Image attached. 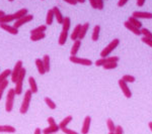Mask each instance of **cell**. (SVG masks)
I'll return each mask as SVG.
<instances>
[{"mask_svg":"<svg viewBox=\"0 0 152 134\" xmlns=\"http://www.w3.org/2000/svg\"><path fill=\"white\" fill-rule=\"evenodd\" d=\"M54 18H55V16H54L53 9H49L47 12V16H46V25H52Z\"/></svg>","mask_w":152,"mask_h":134,"instance_id":"22","label":"cell"},{"mask_svg":"<svg viewBox=\"0 0 152 134\" xmlns=\"http://www.w3.org/2000/svg\"><path fill=\"white\" fill-rule=\"evenodd\" d=\"M44 100H45L46 104H47V106L51 109V110H54V109H56V103L53 101L52 99H50L49 97H46V98L44 99Z\"/></svg>","mask_w":152,"mask_h":134,"instance_id":"35","label":"cell"},{"mask_svg":"<svg viewBox=\"0 0 152 134\" xmlns=\"http://www.w3.org/2000/svg\"><path fill=\"white\" fill-rule=\"evenodd\" d=\"M81 47V40H74V43H73V45H72V48H71V55H77V53L79 52V48Z\"/></svg>","mask_w":152,"mask_h":134,"instance_id":"16","label":"cell"},{"mask_svg":"<svg viewBox=\"0 0 152 134\" xmlns=\"http://www.w3.org/2000/svg\"><path fill=\"white\" fill-rule=\"evenodd\" d=\"M128 1H129V0H119V2H118V6H119V7L124 6Z\"/></svg>","mask_w":152,"mask_h":134,"instance_id":"45","label":"cell"},{"mask_svg":"<svg viewBox=\"0 0 152 134\" xmlns=\"http://www.w3.org/2000/svg\"><path fill=\"white\" fill-rule=\"evenodd\" d=\"M3 15H5V12L2 11V10H0V17H1V16H3Z\"/></svg>","mask_w":152,"mask_h":134,"instance_id":"51","label":"cell"},{"mask_svg":"<svg viewBox=\"0 0 152 134\" xmlns=\"http://www.w3.org/2000/svg\"><path fill=\"white\" fill-rule=\"evenodd\" d=\"M14 98H15V92L14 89H9L7 92L6 96V102H5V111L6 112H11L13 109V104H14Z\"/></svg>","mask_w":152,"mask_h":134,"instance_id":"4","label":"cell"},{"mask_svg":"<svg viewBox=\"0 0 152 134\" xmlns=\"http://www.w3.org/2000/svg\"><path fill=\"white\" fill-rule=\"evenodd\" d=\"M31 97H33V93L31 92V90H26V93H24V97L23 99V103H21L20 109H19L20 114H26V112H28L29 104H31Z\"/></svg>","mask_w":152,"mask_h":134,"instance_id":"1","label":"cell"},{"mask_svg":"<svg viewBox=\"0 0 152 134\" xmlns=\"http://www.w3.org/2000/svg\"><path fill=\"white\" fill-rule=\"evenodd\" d=\"M72 120H73V117H72V116H66L65 118L63 119V120L60 122V124H59V127H60V130H61L62 128L67 127V125H68V124H69Z\"/></svg>","mask_w":152,"mask_h":134,"instance_id":"28","label":"cell"},{"mask_svg":"<svg viewBox=\"0 0 152 134\" xmlns=\"http://www.w3.org/2000/svg\"><path fill=\"white\" fill-rule=\"evenodd\" d=\"M46 30H47V25H46V24H44V25H40V26H38V27L31 29V35H36V33H44Z\"/></svg>","mask_w":152,"mask_h":134,"instance_id":"29","label":"cell"},{"mask_svg":"<svg viewBox=\"0 0 152 134\" xmlns=\"http://www.w3.org/2000/svg\"><path fill=\"white\" fill-rule=\"evenodd\" d=\"M128 21L131 24H133L134 26H136L137 28L141 29L142 28V22L139 19H137L136 17H134V16H130V17L128 18Z\"/></svg>","mask_w":152,"mask_h":134,"instance_id":"27","label":"cell"},{"mask_svg":"<svg viewBox=\"0 0 152 134\" xmlns=\"http://www.w3.org/2000/svg\"><path fill=\"white\" fill-rule=\"evenodd\" d=\"M119 43H120L119 38H115V40H113L111 43H110L109 45H107V47L102 50V53H100V57L102 58L109 57L110 53H111L112 52H114V50L118 47V45H119Z\"/></svg>","mask_w":152,"mask_h":134,"instance_id":"3","label":"cell"},{"mask_svg":"<svg viewBox=\"0 0 152 134\" xmlns=\"http://www.w3.org/2000/svg\"><path fill=\"white\" fill-rule=\"evenodd\" d=\"M43 1H44V0H43Z\"/></svg>","mask_w":152,"mask_h":134,"instance_id":"55","label":"cell"},{"mask_svg":"<svg viewBox=\"0 0 152 134\" xmlns=\"http://www.w3.org/2000/svg\"><path fill=\"white\" fill-rule=\"evenodd\" d=\"M13 20H15V19H14L13 14H5V15H3V16L0 17V23L8 24L9 22H11V21H13Z\"/></svg>","mask_w":152,"mask_h":134,"instance_id":"23","label":"cell"},{"mask_svg":"<svg viewBox=\"0 0 152 134\" xmlns=\"http://www.w3.org/2000/svg\"><path fill=\"white\" fill-rule=\"evenodd\" d=\"M33 19H34V15H33V14H26V15L23 16V17H21V18H19V19H16V20L14 21L13 26L15 28L18 29V27H20V26H23V24L28 23V22H29V21H31Z\"/></svg>","mask_w":152,"mask_h":134,"instance_id":"7","label":"cell"},{"mask_svg":"<svg viewBox=\"0 0 152 134\" xmlns=\"http://www.w3.org/2000/svg\"><path fill=\"white\" fill-rule=\"evenodd\" d=\"M88 29H89V23L88 22H85L84 24H82L81 26V30H80V33H79V36H78V40H83V38L85 37V35H86Z\"/></svg>","mask_w":152,"mask_h":134,"instance_id":"21","label":"cell"},{"mask_svg":"<svg viewBox=\"0 0 152 134\" xmlns=\"http://www.w3.org/2000/svg\"><path fill=\"white\" fill-rule=\"evenodd\" d=\"M122 80H123L124 82H126L127 84H128V83H134L135 81H136L135 77L131 76V75H124V76L122 77Z\"/></svg>","mask_w":152,"mask_h":134,"instance_id":"39","label":"cell"},{"mask_svg":"<svg viewBox=\"0 0 152 134\" xmlns=\"http://www.w3.org/2000/svg\"><path fill=\"white\" fill-rule=\"evenodd\" d=\"M120 58L115 55V57H105V58H100L99 60H97L95 62V66L96 67H102L104 65L107 64V63H111V62H119Z\"/></svg>","mask_w":152,"mask_h":134,"instance_id":"8","label":"cell"},{"mask_svg":"<svg viewBox=\"0 0 152 134\" xmlns=\"http://www.w3.org/2000/svg\"><path fill=\"white\" fill-rule=\"evenodd\" d=\"M36 66H37V69H38V72L40 75H45L46 73V70H45V67H44V64H43V61L41 58H36Z\"/></svg>","mask_w":152,"mask_h":134,"instance_id":"17","label":"cell"},{"mask_svg":"<svg viewBox=\"0 0 152 134\" xmlns=\"http://www.w3.org/2000/svg\"><path fill=\"white\" fill-rule=\"evenodd\" d=\"M61 130H62V132L65 133V134H79L78 132H76L75 130H72V129H69V128H67V127L62 128Z\"/></svg>","mask_w":152,"mask_h":134,"instance_id":"40","label":"cell"},{"mask_svg":"<svg viewBox=\"0 0 152 134\" xmlns=\"http://www.w3.org/2000/svg\"><path fill=\"white\" fill-rule=\"evenodd\" d=\"M60 130V127H59V125H53V126H50L49 125V127L45 128L42 132H43V134H54L56 132H58V131Z\"/></svg>","mask_w":152,"mask_h":134,"instance_id":"18","label":"cell"},{"mask_svg":"<svg viewBox=\"0 0 152 134\" xmlns=\"http://www.w3.org/2000/svg\"><path fill=\"white\" fill-rule=\"evenodd\" d=\"M70 26H71V19L70 17L66 16V17H64V19H63V22H62V30L68 32V30L70 29Z\"/></svg>","mask_w":152,"mask_h":134,"instance_id":"24","label":"cell"},{"mask_svg":"<svg viewBox=\"0 0 152 134\" xmlns=\"http://www.w3.org/2000/svg\"><path fill=\"white\" fill-rule=\"evenodd\" d=\"M52 9H53V11H54V16H55V18H56V20H57V22L59 24H62L63 19H64V16H63L62 12L60 11V9H59L57 6H54Z\"/></svg>","mask_w":152,"mask_h":134,"instance_id":"13","label":"cell"},{"mask_svg":"<svg viewBox=\"0 0 152 134\" xmlns=\"http://www.w3.org/2000/svg\"><path fill=\"white\" fill-rule=\"evenodd\" d=\"M115 134H123V128H122V126H116Z\"/></svg>","mask_w":152,"mask_h":134,"instance_id":"44","label":"cell"},{"mask_svg":"<svg viewBox=\"0 0 152 134\" xmlns=\"http://www.w3.org/2000/svg\"><path fill=\"white\" fill-rule=\"evenodd\" d=\"M146 0H137V6L139 7H142L144 5V3H145Z\"/></svg>","mask_w":152,"mask_h":134,"instance_id":"47","label":"cell"},{"mask_svg":"<svg viewBox=\"0 0 152 134\" xmlns=\"http://www.w3.org/2000/svg\"><path fill=\"white\" fill-rule=\"evenodd\" d=\"M81 24H77V25L75 26L74 29H73V31H72V33H71V35H70V37H71V40H72L73 41L76 40H78V36H79V33H80V30H81Z\"/></svg>","mask_w":152,"mask_h":134,"instance_id":"19","label":"cell"},{"mask_svg":"<svg viewBox=\"0 0 152 134\" xmlns=\"http://www.w3.org/2000/svg\"><path fill=\"white\" fill-rule=\"evenodd\" d=\"M46 37L45 32L44 33H36V35H31V41H39L41 40H44Z\"/></svg>","mask_w":152,"mask_h":134,"instance_id":"33","label":"cell"},{"mask_svg":"<svg viewBox=\"0 0 152 134\" xmlns=\"http://www.w3.org/2000/svg\"><path fill=\"white\" fill-rule=\"evenodd\" d=\"M28 9L26 8H23V9H19L15 12V13H13V16H14V19H19L21 17H23V16H26V14H28Z\"/></svg>","mask_w":152,"mask_h":134,"instance_id":"26","label":"cell"},{"mask_svg":"<svg viewBox=\"0 0 152 134\" xmlns=\"http://www.w3.org/2000/svg\"><path fill=\"white\" fill-rule=\"evenodd\" d=\"M90 3V5H91V7L94 9H97V6H96V3H95V0H88Z\"/></svg>","mask_w":152,"mask_h":134,"instance_id":"46","label":"cell"},{"mask_svg":"<svg viewBox=\"0 0 152 134\" xmlns=\"http://www.w3.org/2000/svg\"><path fill=\"white\" fill-rule=\"evenodd\" d=\"M69 60L71 63L76 65H82V66H86V67H89V66L92 65V62L90 60H88V58H78L76 55H70Z\"/></svg>","mask_w":152,"mask_h":134,"instance_id":"6","label":"cell"},{"mask_svg":"<svg viewBox=\"0 0 152 134\" xmlns=\"http://www.w3.org/2000/svg\"><path fill=\"white\" fill-rule=\"evenodd\" d=\"M109 134H115V132H110Z\"/></svg>","mask_w":152,"mask_h":134,"instance_id":"53","label":"cell"},{"mask_svg":"<svg viewBox=\"0 0 152 134\" xmlns=\"http://www.w3.org/2000/svg\"><path fill=\"white\" fill-rule=\"evenodd\" d=\"M107 129H109L110 132H115V130H116V125H115L114 121H113L111 118L107 119Z\"/></svg>","mask_w":152,"mask_h":134,"instance_id":"36","label":"cell"},{"mask_svg":"<svg viewBox=\"0 0 152 134\" xmlns=\"http://www.w3.org/2000/svg\"><path fill=\"white\" fill-rule=\"evenodd\" d=\"M42 61H43V64H44V67H45L46 72L48 73L49 71H50V57H49V55H44Z\"/></svg>","mask_w":152,"mask_h":134,"instance_id":"32","label":"cell"},{"mask_svg":"<svg viewBox=\"0 0 152 134\" xmlns=\"http://www.w3.org/2000/svg\"><path fill=\"white\" fill-rule=\"evenodd\" d=\"M132 16L136 17L137 19H152V13L147 11H134Z\"/></svg>","mask_w":152,"mask_h":134,"instance_id":"11","label":"cell"},{"mask_svg":"<svg viewBox=\"0 0 152 134\" xmlns=\"http://www.w3.org/2000/svg\"><path fill=\"white\" fill-rule=\"evenodd\" d=\"M67 38H68V32H66V31H61L60 35H59V40H58V43L60 45H63L66 43V41H67Z\"/></svg>","mask_w":152,"mask_h":134,"instance_id":"25","label":"cell"},{"mask_svg":"<svg viewBox=\"0 0 152 134\" xmlns=\"http://www.w3.org/2000/svg\"><path fill=\"white\" fill-rule=\"evenodd\" d=\"M77 3H85V0H75Z\"/></svg>","mask_w":152,"mask_h":134,"instance_id":"50","label":"cell"},{"mask_svg":"<svg viewBox=\"0 0 152 134\" xmlns=\"http://www.w3.org/2000/svg\"><path fill=\"white\" fill-rule=\"evenodd\" d=\"M124 25H125V27H126L127 29H129L131 32H133L135 35H141V30H140V29L137 28L136 26H134L133 24H131L129 21H125Z\"/></svg>","mask_w":152,"mask_h":134,"instance_id":"14","label":"cell"},{"mask_svg":"<svg viewBox=\"0 0 152 134\" xmlns=\"http://www.w3.org/2000/svg\"><path fill=\"white\" fill-rule=\"evenodd\" d=\"M47 121H48V123L50 126H53V125H56V124H57L55 121V119H54L53 117H49V118L47 119Z\"/></svg>","mask_w":152,"mask_h":134,"instance_id":"43","label":"cell"},{"mask_svg":"<svg viewBox=\"0 0 152 134\" xmlns=\"http://www.w3.org/2000/svg\"><path fill=\"white\" fill-rule=\"evenodd\" d=\"M141 35H143L144 37L146 38H150V40H152V32L149 29L147 28H141Z\"/></svg>","mask_w":152,"mask_h":134,"instance_id":"37","label":"cell"},{"mask_svg":"<svg viewBox=\"0 0 152 134\" xmlns=\"http://www.w3.org/2000/svg\"><path fill=\"white\" fill-rule=\"evenodd\" d=\"M0 28L7 31V32H9L12 35H18V29L14 27L13 25L11 26V25L6 24V23H0Z\"/></svg>","mask_w":152,"mask_h":134,"instance_id":"10","label":"cell"},{"mask_svg":"<svg viewBox=\"0 0 152 134\" xmlns=\"http://www.w3.org/2000/svg\"><path fill=\"white\" fill-rule=\"evenodd\" d=\"M148 126H149V128H150V130L152 131V122H149L148 123Z\"/></svg>","mask_w":152,"mask_h":134,"instance_id":"52","label":"cell"},{"mask_svg":"<svg viewBox=\"0 0 152 134\" xmlns=\"http://www.w3.org/2000/svg\"><path fill=\"white\" fill-rule=\"evenodd\" d=\"M16 129L10 125H0V133H14Z\"/></svg>","mask_w":152,"mask_h":134,"instance_id":"20","label":"cell"},{"mask_svg":"<svg viewBox=\"0 0 152 134\" xmlns=\"http://www.w3.org/2000/svg\"><path fill=\"white\" fill-rule=\"evenodd\" d=\"M90 123H91V118H90V116H86L84 118V120H83V124L81 127V134H87L89 132Z\"/></svg>","mask_w":152,"mask_h":134,"instance_id":"12","label":"cell"},{"mask_svg":"<svg viewBox=\"0 0 152 134\" xmlns=\"http://www.w3.org/2000/svg\"><path fill=\"white\" fill-rule=\"evenodd\" d=\"M95 3H96L97 9L99 10H102L104 7V0H95Z\"/></svg>","mask_w":152,"mask_h":134,"instance_id":"41","label":"cell"},{"mask_svg":"<svg viewBox=\"0 0 152 134\" xmlns=\"http://www.w3.org/2000/svg\"><path fill=\"white\" fill-rule=\"evenodd\" d=\"M8 85H9L8 80H5V81L2 82L1 84H0V100L2 99V96H3L4 91H5V89L8 87Z\"/></svg>","mask_w":152,"mask_h":134,"instance_id":"34","label":"cell"},{"mask_svg":"<svg viewBox=\"0 0 152 134\" xmlns=\"http://www.w3.org/2000/svg\"><path fill=\"white\" fill-rule=\"evenodd\" d=\"M34 134H42L41 129H40V128H37L36 130H35V133H34Z\"/></svg>","mask_w":152,"mask_h":134,"instance_id":"49","label":"cell"},{"mask_svg":"<svg viewBox=\"0 0 152 134\" xmlns=\"http://www.w3.org/2000/svg\"><path fill=\"white\" fill-rule=\"evenodd\" d=\"M23 62L21 61H18V62H16V64L14 65L13 67V70H11V82L14 83L15 84L16 80H18V78L19 76V73H20V71L23 70Z\"/></svg>","mask_w":152,"mask_h":134,"instance_id":"5","label":"cell"},{"mask_svg":"<svg viewBox=\"0 0 152 134\" xmlns=\"http://www.w3.org/2000/svg\"><path fill=\"white\" fill-rule=\"evenodd\" d=\"M118 84H119L120 88H121V90H122V92H123L124 96L126 97V98H128V99L131 98V97H132V92L130 91V88L128 86V84H127L126 82H124L122 79L119 80Z\"/></svg>","mask_w":152,"mask_h":134,"instance_id":"9","label":"cell"},{"mask_svg":"<svg viewBox=\"0 0 152 134\" xmlns=\"http://www.w3.org/2000/svg\"><path fill=\"white\" fill-rule=\"evenodd\" d=\"M26 70L23 68V70L19 73V76L18 78L15 82V87H14V92H15V95H20L23 93V80L26 78Z\"/></svg>","mask_w":152,"mask_h":134,"instance_id":"2","label":"cell"},{"mask_svg":"<svg viewBox=\"0 0 152 134\" xmlns=\"http://www.w3.org/2000/svg\"><path fill=\"white\" fill-rule=\"evenodd\" d=\"M99 31H100V26L99 25H95L92 31V35H91V40L94 41H97L99 37Z\"/></svg>","mask_w":152,"mask_h":134,"instance_id":"30","label":"cell"},{"mask_svg":"<svg viewBox=\"0 0 152 134\" xmlns=\"http://www.w3.org/2000/svg\"><path fill=\"white\" fill-rule=\"evenodd\" d=\"M104 70H113V69H116L118 68V63L117 62H111V63H107L102 66Z\"/></svg>","mask_w":152,"mask_h":134,"instance_id":"38","label":"cell"},{"mask_svg":"<svg viewBox=\"0 0 152 134\" xmlns=\"http://www.w3.org/2000/svg\"><path fill=\"white\" fill-rule=\"evenodd\" d=\"M28 85H29V90L33 94L38 93V85H37V82L34 77H29L28 78Z\"/></svg>","mask_w":152,"mask_h":134,"instance_id":"15","label":"cell"},{"mask_svg":"<svg viewBox=\"0 0 152 134\" xmlns=\"http://www.w3.org/2000/svg\"><path fill=\"white\" fill-rule=\"evenodd\" d=\"M8 1H10V2H12V1H14V0H8Z\"/></svg>","mask_w":152,"mask_h":134,"instance_id":"54","label":"cell"},{"mask_svg":"<svg viewBox=\"0 0 152 134\" xmlns=\"http://www.w3.org/2000/svg\"><path fill=\"white\" fill-rule=\"evenodd\" d=\"M10 75H11V70H9V69L4 70L3 72L0 74V84L5 81V80H7V78L10 76Z\"/></svg>","mask_w":152,"mask_h":134,"instance_id":"31","label":"cell"},{"mask_svg":"<svg viewBox=\"0 0 152 134\" xmlns=\"http://www.w3.org/2000/svg\"><path fill=\"white\" fill-rule=\"evenodd\" d=\"M141 40H142V43H146L147 45H149L150 48H152V40H150V38H146L143 36V37L141 38Z\"/></svg>","mask_w":152,"mask_h":134,"instance_id":"42","label":"cell"},{"mask_svg":"<svg viewBox=\"0 0 152 134\" xmlns=\"http://www.w3.org/2000/svg\"><path fill=\"white\" fill-rule=\"evenodd\" d=\"M63 1L67 2V3L71 4V5H76V4H77V2H76L75 0H63Z\"/></svg>","mask_w":152,"mask_h":134,"instance_id":"48","label":"cell"}]
</instances>
